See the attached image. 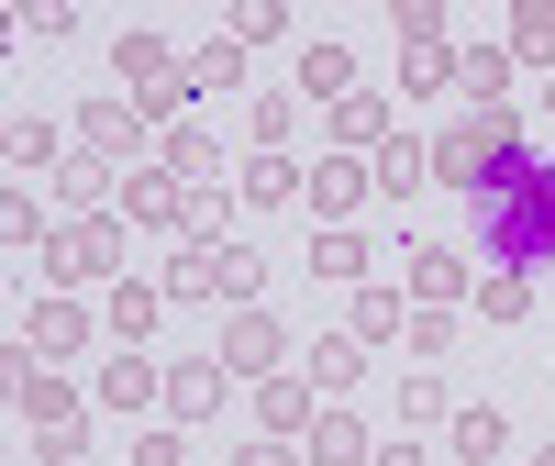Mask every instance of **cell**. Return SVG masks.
Wrapping results in <instances>:
<instances>
[{"label": "cell", "mask_w": 555, "mask_h": 466, "mask_svg": "<svg viewBox=\"0 0 555 466\" xmlns=\"http://www.w3.org/2000/svg\"><path fill=\"white\" fill-rule=\"evenodd\" d=\"M467 222H478V256H489V277H533V267H555V156H533V145H500V167L478 178Z\"/></svg>", "instance_id": "6da1fadb"}, {"label": "cell", "mask_w": 555, "mask_h": 466, "mask_svg": "<svg viewBox=\"0 0 555 466\" xmlns=\"http://www.w3.org/2000/svg\"><path fill=\"white\" fill-rule=\"evenodd\" d=\"M112 78H122V101L145 112V122H167V133L190 122V67H178L156 34H122V44H112Z\"/></svg>", "instance_id": "7a4b0ae2"}, {"label": "cell", "mask_w": 555, "mask_h": 466, "mask_svg": "<svg viewBox=\"0 0 555 466\" xmlns=\"http://www.w3.org/2000/svg\"><path fill=\"white\" fill-rule=\"evenodd\" d=\"M12 400H23V423H34L44 466H78V444H89V400L56 378V366H23V378H12Z\"/></svg>", "instance_id": "3957f363"}, {"label": "cell", "mask_w": 555, "mask_h": 466, "mask_svg": "<svg viewBox=\"0 0 555 466\" xmlns=\"http://www.w3.org/2000/svg\"><path fill=\"white\" fill-rule=\"evenodd\" d=\"M122 233H133L122 211H78L67 233H44V267H56V277H112L122 267Z\"/></svg>", "instance_id": "277c9868"}, {"label": "cell", "mask_w": 555, "mask_h": 466, "mask_svg": "<svg viewBox=\"0 0 555 466\" xmlns=\"http://www.w3.org/2000/svg\"><path fill=\"white\" fill-rule=\"evenodd\" d=\"M489 167H500V133H489L478 112L434 133V190H467V200H478V178H489Z\"/></svg>", "instance_id": "5b68a950"}, {"label": "cell", "mask_w": 555, "mask_h": 466, "mask_svg": "<svg viewBox=\"0 0 555 466\" xmlns=\"http://www.w3.org/2000/svg\"><path fill=\"white\" fill-rule=\"evenodd\" d=\"M278 345H289V334H278V322L267 311H234V322H222V366H234V378H278Z\"/></svg>", "instance_id": "8992f818"}, {"label": "cell", "mask_w": 555, "mask_h": 466, "mask_svg": "<svg viewBox=\"0 0 555 466\" xmlns=\"http://www.w3.org/2000/svg\"><path fill=\"white\" fill-rule=\"evenodd\" d=\"M512 78H522L512 44H467V56H455V89H467L478 112H512Z\"/></svg>", "instance_id": "52a82bcc"}, {"label": "cell", "mask_w": 555, "mask_h": 466, "mask_svg": "<svg viewBox=\"0 0 555 466\" xmlns=\"http://www.w3.org/2000/svg\"><path fill=\"white\" fill-rule=\"evenodd\" d=\"M222 389H234V366H222V355L167 366V411H178V423H211V411H222Z\"/></svg>", "instance_id": "ba28073f"}, {"label": "cell", "mask_w": 555, "mask_h": 466, "mask_svg": "<svg viewBox=\"0 0 555 466\" xmlns=\"http://www.w3.org/2000/svg\"><path fill=\"white\" fill-rule=\"evenodd\" d=\"M378 190V167H356V156H322L311 167V211H322V233H345V211Z\"/></svg>", "instance_id": "9c48e42d"}, {"label": "cell", "mask_w": 555, "mask_h": 466, "mask_svg": "<svg viewBox=\"0 0 555 466\" xmlns=\"http://www.w3.org/2000/svg\"><path fill=\"white\" fill-rule=\"evenodd\" d=\"M112 211H122V222H190V178H167V167H133Z\"/></svg>", "instance_id": "30bf717a"}, {"label": "cell", "mask_w": 555, "mask_h": 466, "mask_svg": "<svg viewBox=\"0 0 555 466\" xmlns=\"http://www.w3.org/2000/svg\"><path fill=\"white\" fill-rule=\"evenodd\" d=\"M133 145H145V112H133V101H89V112H78V156L112 167V156H133Z\"/></svg>", "instance_id": "8fae6325"}, {"label": "cell", "mask_w": 555, "mask_h": 466, "mask_svg": "<svg viewBox=\"0 0 555 466\" xmlns=\"http://www.w3.org/2000/svg\"><path fill=\"white\" fill-rule=\"evenodd\" d=\"M455 455H467V466H500V455H512V411H500V400H467V411H455Z\"/></svg>", "instance_id": "7c38bea8"}, {"label": "cell", "mask_w": 555, "mask_h": 466, "mask_svg": "<svg viewBox=\"0 0 555 466\" xmlns=\"http://www.w3.org/2000/svg\"><path fill=\"white\" fill-rule=\"evenodd\" d=\"M23 345H44V366L78 355V345H89V311H78V300H34V311H23Z\"/></svg>", "instance_id": "4fadbf2b"}, {"label": "cell", "mask_w": 555, "mask_h": 466, "mask_svg": "<svg viewBox=\"0 0 555 466\" xmlns=\"http://www.w3.org/2000/svg\"><path fill=\"white\" fill-rule=\"evenodd\" d=\"M334 145H345V156H378V145H389V101H378V89L334 101Z\"/></svg>", "instance_id": "5bb4252c"}, {"label": "cell", "mask_w": 555, "mask_h": 466, "mask_svg": "<svg viewBox=\"0 0 555 466\" xmlns=\"http://www.w3.org/2000/svg\"><path fill=\"white\" fill-rule=\"evenodd\" d=\"M455 289H467V256H455V245H411V300L444 311Z\"/></svg>", "instance_id": "9a60e30c"}, {"label": "cell", "mask_w": 555, "mask_h": 466, "mask_svg": "<svg viewBox=\"0 0 555 466\" xmlns=\"http://www.w3.org/2000/svg\"><path fill=\"white\" fill-rule=\"evenodd\" d=\"M156 311H167V289H145V277H112V300H101V322H112L122 345H145V334H156Z\"/></svg>", "instance_id": "2e32d148"}, {"label": "cell", "mask_w": 555, "mask_h": 466, "mask_svg": "<svg viewBox=\"0 0 555 466\" xmlns=\"http://www.w3.org/2000/svg\"><path fill=\"white\" fill-rule=\"evenodd\" d=\"M378 190H389V200H423V190H434V145L389 133V145H378Z\"/></svg>", "instance_id": "e0dca14e"}, {"label": "cell", "mask_w": 555, "mask_h": 466, "mask_svg": "<svg viewBox=\"0 0 555 466\" xmlns=\"http://www.w3.org/2000/svg\"><path fill=\"white\" fill-rule=\"evenodd\" d=\"M311 466H378V444H366L356 411H322V423H311Z\"/></svg>", "instance_id": "ac0fdd59"}, {"label": "cell", "mask_w": 555, "mask_h": 466, "mask_svg": "<svg viewBox=\"0 0 555 466\" xmlns=\"http://www.w3.org/2000/svg\"><path fill=\"white\" fill-rule=\"evenodd\" d=\"M300 101H356V56L345 44H300Z\"/></svg>", "instance_id": "d6986e66"}, {"label": "cell", "mask_w": 555, "mask_h": 466, "mask_svg": "<svg viewBox=\"0 0 555 466\" xmlns=\"http://www.w3.org/2000/svg\"><path fill=\"white\" fill-rule=\"evenodd\" d=\"M256 423H267V433H311V423H322V411H311V378H267V389H256Z\"/></svg>", "instance_id": "ffe728a7"}, {"label": "cell", "mask_w": 555, "mask_h": 466, "mask_svg": "<svg viewBox=\"0 0 555 466\" xmlns=\"http://www.w3.org/2000/svg\"><path fill=\"white\" fill-rule=\"evenodd\" d=\"M145 400H167V378H156L145 355H112L101 366V411H145Z\"/></svg>", "instance_id": "44dd1931"}, {"label": "cell", "mask_w": 555, "mask_h": 466, "mask_svg": "<svg viewBox=\"0 0 555 466\" xmlns=\"http://www.w3.org/2000/svg\"><path fill=\"white\" fill-rule=\"evenodd\" d=\"M167 178H190V190H211V178H222V145H211L201 122H178V133H167Z\"/></svg>", "instance_id": "7402d4cb"}, {"label": "cell", "mask_w": 555, "mask_h": 466, "mask_svg": "<svg viewBox=\"0 0 555 466\" xmlns=\"http://www.w3.org/2000/svg\"><path fill=\"white\" fill-rule=\"evenodd\" d=\"M156 289H167V300H222V245H190V256L156 277Z\"/></svg>", "instance_id": "603a6c76"}, {"label": "cell", "mask_w": 555, "mask_h": 466, "mask_svg": "<svg viewBox=\"0 0 555 466\" xmlns=\"http://www.w3.org/2000/svg\"><path fill=\"white\" fill-rule=\"evenodd\" d=\"M178 67H190V89H234V78H245V44H234V34H211V44H190Z\"/></svg>", "instance_id": "cb8c5ba5"}, {"label": "cell", "mask_w": 555, "mask_h": 466, "mask_svg": "<svg viewBox=\"0 0 555 466\" xmlns=\"http://www.w3.org/2000/svg\"><path fill=\"white\" fill-rule=\"evenodd\" d=\"M356 378H366V345L356 334H322L311 345V389H356Z\"/></svg>", "instance_id": "d4e9b609"}, {"label": "cell", "mask_w": 555, "mask_h": 466, "mask_svg": "<svg viewBox=\"0 0 555 466\" xmlns=\"http://www.w3.org/2000/svg\"><path fill=\"white\" fill-rule=\"evenodd\" d=\"M56 200L101 211V200H122V190H112V167H101V156H67V167H56Z\"/></svg>", "instance_id": "484cf974"}, {"label": "cell", "mask_w": 555, "mask_h": 466, "mask_svg": "<svg viewBox=\"0 0 555 466\" xmlns=\"http://www.w3.org/2000/svg\"><path fill=\"white\" fill-rule=\"evenodd\" d=\"M245 200H256V211L300 200V167H289V156H245Z\"/></svg>", "instance_id": "4316f807"}, {"label": "cell", "mask_w": 555, "mask_h": 466, "mask_svg": "<svg viewBox=\"0 0 555 466\" xmlns=\"http://www.w3.org/2000/svg\"><path fill=\"white\" fill-rule=\"evenodd\" d=\"M289 112H300V89H256V156H278V145H289Z\"/></svg>", "instance_id": "83f0119b"}, {"label": "cell", "mask_w": 555, "mask_h": 466, "mask_svg": "<svg viewBox=\"0 0 555 466\" xmlns=\"http://www.w3.org/2000/svg\"><path fill=\"white\" fill-rule=\"evenodd\" d=\"M389 334H411V322H400V289H356V345H389Z\"/></svg>", "instance_id": "f1b7e54d"}, {"label": "cell", "mask_w": 555, "mask_h": 466, "mask_svg": "<svg viewBox=\"0 0 555 466\" xmlns=\"http://www.w3.org/2000/svg\"><path fill=\"white\" fill-rule=\"evenodd\" d=\"M256 289H267V256H256V245H222V300L256 311Z\"/></svg>", "instance_id": "f546056e"}, {"label": "cell", "mask_w": 555, "mask_h": 466, "mask_svg": "<svg viewBox=\"0 0 555 466\" xmlns=\"http://www.w3.org/2000/svg\"><path fill=\"white\" fill-rule=\"evenodd\" d=\"M512 56H522V67H544V78H555V12H522V23H512Z\"/></svg>", "instance_id": "4dcf8cb0"}, {"label": "cell", "mask_w": 555, "mask_h": 466, "mask_svg": "<svg viewBox=\"0 0 555 466\" xmlns=\"http://www.w3.org/2000/svg\"><path fill=\"white\" fill-rule=\"evenodd\" d=\"M478 311H489V322H522V311H533V277H478Z\"/></svg>", "instance_id": "1f68e13d"}, {"label": "cell", "mask_w": 555, "mask_h": 466, "mask_svg": "<svg viewBox=\"0 0 555 466\" xmlns=\"http://www.w3.org/2000/svg\"><path fill=\"white\" fill-rule=\"evenodd\" d=\"M311 277H366V245H356V233H322V245H311Z\"/></svg>", "instance_id": "d6a6232c"}, {"label": "cell", "mask_w": 555, "mask_h": 466, "mask_svg": "<svg viewBox=\"0 0 555 466\" xmlns=\"http://www.w3.org/2000/svg\"><path fill=\"white\" fill-rule=\"evenodd\" d=\"M400 89H455V56H444V44H411V67H400Z\"/></svg>", "instance_id": "836d02e7"}, {"label": "cell", "mask_w": 555, "mask_h": 466, "mask_svg": "<svg viewBox=\"0 0 555 466\" xmlns=\"http://www.w3.org/2000/svg\"><path fill=\"white\" fill-rule=\"evenodd\" d=\"M411 355H455V311H411Z\"/></svg>", "instance_id": "e575fe53"}, {"label": "cell", "mask_w": 555, "mask_h": 466, "mask_svg": "<svg viewBox=\"0 0 555 466\" xmlns=\"http://www.w3.org/2000/svg\"><path fill=\"white\" fill-rule=\"evenodd\" d=\"M444 411H455L444 378H411V389H400V423H444Z\"/></svg>", "instance_id": "d590c367"}, {"label": "cell", "mask_w": 555, "mask_h": 466, "mask_svg": "<svg viewBox=\"0 0 555 466\" xmlns=\"http://www.w3.org/2000/svg\"><path fill=\"white\" fill-rule=\"evenodd\" d=\"M12 167H67V156H56V133H44V122H12Z\"/></svg>", "instance_id": "8d00e7d4"}, {"label": "cell", "mask_w": 555, "mask_h": 466, "mask_svg": "<svg viewBox=\"0 0 555 466\" xmlns=\"http://www.w3.org/2000/svg\"><path fill=\"white\" fill-rule=\"evenodd\" d=\"M34 233H44V211H34V200L12 190V200H0V245H34Z\"/></svg>", "instance_id": "74e56055"}, {"label": "cell", "mask_w": 555, "mask_h": 466, "mask_svg": "<svg viewBox=\"0 0 555 466\" xmlns=\"http://www.w3.org/2000/svg\"><path fill=\"white\" fill-rule=\"evenodd\" d=\"M278 23H289V12H278V0H245V12H234V44H267Z\"/></svg>", "instance_id": "f35d334b"}, {"label": "cell", "mask_w": 555, "mask_h": 466, "mask_svg": "<svg viewBox=\"0 0 555 466\" xmlns=\"http://www.w3.org/2000/svg\"><path fill=\"white\" fill-rule=\"evenodd\" d=\"M133 466H190V433H145V444H133Z\"/></svg>", "instance_id": "ab89813d"}, {"label": "cell", "mask_w": 555, "mask_h": 466, "mask_svg": "<svg viewBox=\"0 0 555 466\" xmlns=\"http://www.w3.org/2000/svg\"><path fill=\"white\" fill-rule=\"evenodd\" d=\"M234 466H289V444H278V433H256V444H245Z\"/></svg>", "instance_id": "60d3db41"}, {"label": "cell", "mask_w": 555, "mask_h": 466, "mask_svg": "<svg viewBox=\"0 0 555 466\" xmlns=\"http://www.w3.org/2000/svg\"><path fill=\"white\" fill-rule=\"evenodd\" d=\"M378 466H434V455L423 444H378Z\"/></svg>", "instance_id": "b9f144b4"}, {"label": "cell", "mask_w": 555, "mask_h": 466, "mask_svg": "<svg viewBox=\"0 0 555 466\" xmlns=\"http://www.w3.org/2000/svg\"><path fill=\"white\" fill-rule=\"evenodd\" d=\"M544 112H555V78H544Z\"/></svg>", "instance_id": "7bdbcfd3"}, {"label": "cell", "mask_w": 555, "mask_h": 466, "mask_svg": "<svg viewBox=\"0 0 555 466\" xmlns=\"http://www.w3.org/2000/svg\"><path fill=\"white\" fill-rule=\"evenodd\" d=\"M533 466H555V444H544V455H533Z\"/></svg>", "instance_id": "ee69618b"}]
</instances>
